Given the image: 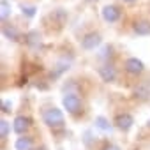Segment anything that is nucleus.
I'll return each mask as SVG.
<instances>
[{
    "instance_id": "obj_1",
    "label": "nucleus",
    "mask_w": 150,
    "mask_h": 150,
    "mask_svg": "<svg viewBox=\"0 0 150 150\" xmlns=\"http://www.w3.org/2000/svg\"><path fill=\"white\" fill-rule=\"evenodd\" d=\"M42 120H44V124L48 127H62L64 125V113H62V110H58V108L53 106V108H50V110L44 111Z\"/></svg>"
},
{
    "instance_id": "obj_2",
    "label": "nucleus",
    "mask_w": 150,
    "mask_h": 150,
    "mask_svg": "<svg viewBox=\"0 0 150 150\" xmlns=\"http://www.w3.org/2000/svg\"><path fill=\"white\" fill-rule=\"evenodd\" d=\"M62 104L71 115H78L81 111V99L76 94H65L62 99Z\"/></svg>"
},
{
    "instance_id": "obj_3",
    "label": "nucleus",
    "mask_w": 150,
    "mask_h": 150,
    "mask_svg": "<svg viewBox=\"0 0 150 150\" xmlns=\"http://www.w3.org/2000/svg\"><path fill=\"white\" fill-rule=\"evenodd\" d=\"M101 42H103L101 35H99L97 32H90V34H87V35L81 39V48L87 50V51H92V50H96L97 46H101Z\"/></svg>"
},
{
    "instance_id": "obj_4",
    "label": "nucleus",
    "mask_w": 150,
    "mask_h": 150,
    "mask_svg": "<svg viewBox=\"0 0 150 150\" xmlns=\"http://www.w3.org/2000/svg\"><path fill=\"white\" fill-rule=\"evenodd\" d=\"M101 14H103V20H104V21L115 23V21H118V18H120V9H118L117 6H104L103 11H101Z\"/></svg>"
},
{
    "instance_id": "obj_5",
    "label": "nucleus",
    "mask_w": 150,
    "mask_h": 150,
    "mask_svg": "<svg viewBox=\"0 0 150 150\" xmlns=\"http://www.w3.org/2000/svg\"><path fill=\"white\" fill-rule=\"evenodd\" d=\"M134 97L141 99V101L150 99V81L148 80H145V81H141L134 87Z\"/></svg>"
},
{
    "instance_id": "obj_6",
    "label": "nucleus",
    "mask_w": 150,
    "mask_h": 150,
    "mask_svg": "<svg viewBox=\"0 0 150 150\" xmlns=\"http://www.w3.org/2000/svg\"><path fill=\"white\" fill-rule=\"evenodd\" d=\"M143 69H145V65H143V62L139 58L131 57V58L125 60V71L127 72H131V74H141Z\"/></svg>"
},
{
    "instance_id": "obj_7",
    "label": "nucleus",
    "mask_w": 150,
    "mask_h": 150,
    "mask_svg": "<svg viewBox=\"0 0 150 150\" xmlns=\"http://www.w3.org/2000/svg\"><path fill=\"white\" fill-rule=\"evenodd\" d=\"M132 124H134V118H132V115H129V113H120V115L115 118V125H117L120 131H129V129L132 127Z\"/></svg>"
},
{
    "instance_id": "obj_8",
    "label": "nucleus",
    "mask_w": 150,
    "mask_h": 150,
    "mask_svg": "<svg viewBox=\"0 0 150 150\" xmlns=\"http://www.w3.org/2000/svg\"><path fill=\"white\" fill-rule=\"evenodd\" d=\"M99 76L103 78V81L111 83V81H115V80H117V69H115L113 65L106 64V65L99 67Z\"/></svg>"
},
{
    "instance_id": "obj_9",
    "label": "nucleus",
    "mask_w": 150,
    "mask_h": 150,
    "mask_svg": "<svg viewBox=\"0 0 150 150\" xmlns=\"http://www.w3.org/2000/svg\"><path fill=\"white\" fill-rule=\"evenodd\" d=\"M28 125H30V118H27V117H16L13 122V129L18 134H23L28 129Z\"/></svg>"
},
{
    "instance_id": "obj_10",
    "label": "nucleus",
    "mask_w": 150,
    "mask_h": 150,
    "mask_svg": "<svg viewBox=\"0 0 150 150\" xmlns=\"http://www.w3.org/2000/svg\"><path fill=\"white\" fill-rule=\"evenodd\" d=\"M134 32H136L138 35H148V34H150V23L145 21V20L136 21V23H134Z\"/></svg>"
},
{
    "instance_id": "obj_11",
    "label": "nucleus",
    "mask_w": 150,
    "mask_h": 150,
    "mask_svg": "<svg viewBox=\"0 0 150 150\" xmlns=\"http://www.w3.org/2000/svg\"><path fill=\"white\" fill-rule=\"evenodd\" d=\"M14 148L16 150H30L32 148V138H18L16 143H14Z\"/></svg>"
},
{
    "instance_id": "obj_12",
    "label": "nucleus",
    "mask_w": 150,
    "mask_h": 150,
    "mask_svg": "<svg viewBox=\"0 0 150 150\" xmlns=\"http://www.w3.org/2000/svg\"><path fill=\"white\" fill-rule=\"evenodd\" d=\"M2 32H4V35L7 37V39H11V41H16L18 39V30L14 28V27H9V25H4V28H2Z\"/></svg>"
},
{
    "instance_id": "obj_13",
    "label": "nucleus",
    "mask_w": 150,
    "mask_h": 150,
    "mask_svg": "<svg viewBox=\"0 0 150 150\" xmlns=\"http://www.w3.org/2000/svg\"><path fill=\"white\" fill-rule=\"evenodd\" d=\"M94 124H96V127H97V129H101V131H106V132H108V131H111V125H110V122H108L104 117H97Z\"/></svg>"
},
{
    "instance_id": "obj_14",
    "label": "nucleus",
    "mask_w": 150,
    "mask_h": 150,
    "mask_svg": "<svg viewBox=\"0 0 150 150\" xmlns=\"http://www.w3.org/2000/svg\"><path fill=\"white\" fill-rule=\"evenodd\" d=\"M0 16H2V20L6 21L7 18H9V14H11V4L7 2V0H2V4H0Z\"/></svg>"
},
{
    "instance_id": "obj_15",
    "label": "nucleus",
    "mask_w": 150,
    "mask_h": 150,
    "mask_svg": "<svg viewBox=\"0 0 150 150\" xmlns=\"http://www.w3.org/2000/svg\"><path fill=\"white\" fill-rule=\"evenodd\" d=\"M21 11H23V16H27V18H34L35 16V13H37V7L35 6H21Z\"/></svg>"
},
{
    "instance_id": "obj_16",
    "label": "nucleus",
    "mask_w": 150,
    "mask_h": 150,
    "mask_svg": "<svg viewBox=\"0 0 150 150\" xmlns=\"http://www.w3.org/2000/svg\"><path fill=\"white\" fill-rule=\"evenodd\" d=\"M7 134H9V122L6 118H2L0 120V136L4 139V138H7Z\"/></svg>"
},
{
    "instance_id": "obj_17",
    "label": "nucleus",
    "mask_w": 150,
    "mask_h": 150,
    "mask_svg": "<svg viewBox=\"0 0 150 150\" xmlns=\"http://www.w3.org/2000/svg\"><path fill=\"white\" fill-rule=\"evenodd\" d=\"M39 39H41L39 32H30V34L27 35V42H28V44H35V42H39Z\"/></svg>"
},
{
    "instance_id": "obj_18",
    "label": "nucleus",
    "mask_w": 150,
    "mask_h": 150,
    "mask_svg": "<svg viewBox=\"0 0 150 150\" xmlns=\"http://www.w3.org/2000/svg\"><path fill=\"white\" fill-rule=\"evenodd\" d=\"M2 111L4 113H9L11 111V101H4L2 103Z\"/></svg>"
},
{
    "instance_id": "obj_19",
    "label": "nucleus",
    "mask_w": 150,
    "mask_h": 150,
    "mask_svg": "<svg viewBox=\"0 0 150 150\" xmlns=\"http://www.w3.org/2000/svg\"><path fill=\"white\" fill-rule=\"evenodd\" d=\"M104 150H120L117 145H108V146H104Z\"/></svg>"
},
{
    "instance_id": "obj_20",
    "label": "nucleus",
    "mask_w": 150,
    "mask_h": 150,
    "mask_svg": "<svg viewBox=\"0 0 150 150\" xmlns=\"http://www.w3.org/2000/svg\"><path fill=\"white\" fill-rule=\"evenodd\" d=\"M35 150H48V148H44V146H41V148H35Z\"/></svg>"
},
{
    "instance_id": "obj_21",
    "label": "nucleus",
    "mask_w": 150,
    "mask_h": 150,
    "mask_svg": "<svg viewBox=\"0 0 150 150\" xmlns=\"http://www.w3.org/2000/svg\"><path fill=\"white\" fill-rule=\"evenodd\" d=\"M124 2H134V0H124Z\"/></svg>"
}]
</instances>
